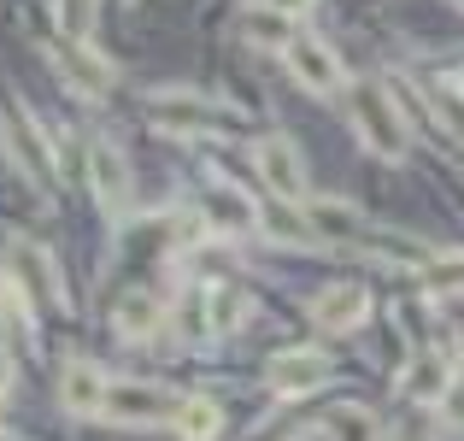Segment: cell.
Masks as SVG:
<instances>
[{
    "label": "cell",
    "instance_id": "1",
    "mask_svg": "<svg viewBox=\"0 0 464 441\" xmlns=\"http://www.w3.org/2000/svg\"><path fill=\"white\" fill-rule=\"evenodd\" d=\"M353 130H359V142L371 147L376 159H406L411 147V130H406V113H400V101L382 89V83H353Z\"/></svg>",
    "mask_w": 464,
    "mask_h": 441
},
{
    "label": "cell",
    "instance_id": "2",
    "mask_svg": "<svg viewBox=\"0 0 464 441\" xmlns=\"http://www.w3.org/2000/svg\"><path fill=\"white\" fill-rule=\"evenodd\" d=\"M0 142H6V159L35 182V189L53 194V182H59V171H53V147H47V136L35 130V118H30V113H6V118H0Z\"/></svg>",
    "mask_w": 464,
    "mask_h": 441
},
{
    "label": "cell",
    "instance_id": "3",
    "mask_svg": "<svg viewBox=\"0 0 464 441\" xmlns=\"http://www.w3.org/2000/svg\"><path fill=\"white\" fill-rule=\"evenodd\" d=\"M148 113L170 130V136H206V130H218L229 118V106L212 101V94H194V89H165V94L148 101Z\"/></svg>",
    "mask_w": 464,
    "mask_h": 441
},
{
    "label": "cell",
    "instance_id": "4",
    "mask_svg": "<svg viewBox=\"0 0 464 441\" xmlns=\"http://www.w3.org/2000/svg\"><path fill=\"white\" fill-rule=\"evenodd\" d=\"M253 165H259L265 189L276 194V201H306V159H300V147L288 136H259L253 142Z\"/></svg>",
    "mask_w": 464,
    "mask_h": 441
},
{
    "label": "cell",
    "instance_id": "5",
    "mask_svg": "<svg viewBox=\"0 0 464 441\" xmlns=\"http://www.w3.org/2000/svg\"><path fill=\"white\" fill-rule=\"evenodd\" d=\"M182 400L170 388H153V383H106V400H101V418H118V424H165L177 418Z\"/></svg>",
    "mask_w": 464,
    "mask_h": 441
},
{
    "label": "cell",
    "instance_id": "6",
    "mask_svg": "<svg viewBox=\"0 0 464 441\" xmlns=\"http://www.w3.org/2000/svg\"><path fill=\"white\" fill-rule=\"evenodd\" d=\"M283 65L295 71V83L300 89H312V94H335L341 89V59H335V47L324 42V35H288L283 42Z\"/></svg>",
    "mask_w": 464,
    "mask_h": 441
},
{
    "label": "cell",
    "instance_id": "7",
    "mask_svg": "<svg viewBox=\"0 0 464 441\" xmlns=\"http://www.w3.org/2000/svg\"><path fill=\"white\" fill-rule=\"evenodd\" d=\"M329 371H335V365H329L324 353L295 348V353H276V359H271L265 383H271V395L295 400V395H312V388H324V383H329Z\"/></svg>",
    "mask_w": 464,
    "mask_h": 441
},
{
    "label": "cell",
    "instance_id": "8",
    "mask_svg": "<svg viewBox=\"0 0 464 441\" xmlns=\"http://www.w3.org/2000/svg\"><path fill=\"white\" fill-rule=\"evenodd\" d=\"M206 224L224 230V236H247V230H259V201H253L247 189H236V182H206V201H200Z\"/></svg>",
    "mask_w": 464,
    "mask_h": 441
},
{
    "label": "cell",
    "instance_id": "9",
    "mask_svg": "<svg viewBox=\"0 0 464 441\" xmlns=\"http://www.w3.org/2000/svg\"><path fill=\"white\" fill-rule=\"evenodd\" d=\"M364 312H371V289H364V283H329V289L312 300V324L329 329V336H341V329H359Z\"/></svg>",
    "mask_w": 464,
    "mask_h": 441
},
{
    "label": "cell",
    "instance_id": "10",
    "mask_svg": "<svg viewBox=\"0 0 464 441\" xmlns=\"http://www.w3.org/2000/svg\"><path fill=\"white\" fill-rule=\"evenodd\" d=\"M6 260H12V277H18V283H30L42 306H65V283H59V271H53V260H47V248H35V241L18 236V241L6 248Z\"/></svg>",
    "mask_w": 464,
    "mask_h": 441
},
{
    "label": "cell",
    "instance_id": "11",
    "mask_svg": "<svg viewBox=\"0 0 464 441\" xmlns=\"http://www.w3.org/2000/svg\"><path fill=\"white\" fill-rule=\"evenodd\" d=\"M59 400H65V412H77V418H101L106 377L94 371L89 359H71L65 371H59Z\"/></svg>",
    "mask_w": 464,
    "mask_h": 441
},
{
    "label": "cell",
    "instance_id": "12",
    "mask_svg": "<svg viewBox=\"0 0 464 441\" xmlns=\"http://www.w3.org/2000/svg\"><path fill=\"white\" fill-rule=\"evenodd\" d=\"M89 177H94V194H101L106 212H118V206L130 201V165H124V153H118L112 142L89 147Z\"/></svg>",
    "mask_w": 464,
    "mask_h": 441
},
{
    "label": "cell",
    "instance_id": "13",
    "mask_svg": "<svg viewBox=\"0 0 464 441\" xmlns=\"http://www.w3.org/2000/svg\"><path fill=\"white\" fill-rule=\"evenodd\" d=\"M165 324V306H159V294L148 289H130V294H118V306H112V329L124 341H141V336H153V329Z\"/></svg>",
    "mask_w": 464,
    "mask_h": 441
},
{
    "label": "cell",
    "instance_id": "14",
    "mask_svg": "<svg viewBox=\"0 0 464 441\" xmlns=\"http://www.w3.org/2000/svg\"><path fill=\"white\" fill-rule=\"evenodd\" d=\"M447 388H453V371H447V359H435V353H418V359L406 365V377H400V395L423 400V407H441Z\"/></svg>",
    "mask_w": 464,
    "mask_h": 441
},
{
    "label": "cell",
    "instance_id": "15",
    "mask_svg": "<svg viewBox=\"0 0 464 441\" xmlns=\"http://www.w3.org/2000/svg\"><path fill=\"white\" fill-rule=\"evenodd\" d=\"M53 59H59V71H65L77 89H89V94H106V89H112V65H106L101 54H89V42H59Z\"/></svg>",
    "mask_w": 464,
    "mask_h": 441
},
{
    "label": "cell",
    "instance_id": "16",
    "mask_svg": "<svg viewBox=\"0 0 464 441\" xmlns=\"http://www.w3.org/2000/svg\"><path fill=\"white\" fill-rule=\"evenodd\" d=\"M170 424H177L182 441H218V430H224V412H218V400H182Z\"/></svg>",
    "mask_w": 464,
    "mask_h": 441
},
{
    "label": "cell",
    "instance_id": "17",
    "mask_svg": "<svg viewBox=\"0 0 464 441\" xmlns=\"http://www.w3.org/2000/svg\"><path fill=\"white\" fill-rule=\"evenodd\" d=\"M324 436L329 441H376V418L364 407H335V412H324Z\"/></svg>",
    "mask_w": 464,
    "mask_h": 441
},
{
    "label": "cell",
    "instance_id": "18",
    "mask_svg": "<svg viewBox=\"0 0 464 441\" xmlns=\"http://www.w3.org/2000/svg\"><path fill=\"white\" fill-rule=\"evenodd\" d=\"M94 6H101V0H59V35H65V42H89Z\"/></svg>",
    "mask_w": 464,
    "mask_h": 441
},
{
    "label": "cell",
    "instance_id": "19",
    "mask_svg": "<svg viewBox=\"0 0 464 441\" xmlns=\"http://www.w3.org/2000/svg\"><path fill=\"white\" fill-rule=\"evenodd\" d=\"M312 6H317V0H271V12H276V18H306Z\"/></svg>",
    "mask_w": 464,
    "mask_h": 441
},
{
    "label": "cell",
    "instance_id": "20",
    "mask_svg": "<svg viewBox=\"0 0 464 441\" xmlns=\"http://www.w3.org/2000/svg\"><path fill=\"white\" fill-rule=\"evenodd\" d=\"M441 407H447V418H453V424H464V383H459V377H453V388H447Z\"/></svg>",
    "mask_w": 464,
    "mask_h": 441
},
{
    "label": "cell",
    "instance_id": "21",
    "mask_svg": "<svg viewBox=\"0 0 464 441\" xmlns=\"http://www.w3.org/2000/svg\"><path fill=\"white\" fill-rule=\"evenodd\" d=\"M6 383H12V365H6V359H0V395H6Z\"/></svg>",
    "mask_w": 464,
    "mask_h": 441
},
{
    "label": "cell",
    "instance_id": "22",
    "mask_svg": "<svg viewBox=\"0 0 464 441\" xmlns=\"http://www.w3.org/2000/svg\"><path fill=\"white\" fill-rule=\"evenodd\" d=\"M459 94H464V77H459Z\"/></svg>",
    "mask_w": 464,
    "mask_h": 441
}]
</instances>
